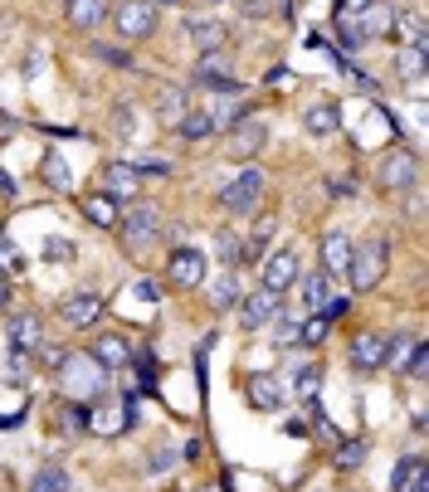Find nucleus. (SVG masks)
<instances>
[{
  "mask_svg": "<svg viewBox=\"0 0 429 492\" xmlns=\"http://www.w3.org/2000/svg\"><path fill=\"white\" fill-rule=\"evenodd\" d=\"M332 25H337V40H342V54H351V50H361V30H356V20H351V10H337L332 15Z\"/></svg>",
  "mask_w": 429,
  "mask_h": 492,
  "instance_id": "obj_34",
  "label": "nucleus"
},
{
  "mask_svg": "<svg viewBox=\"0 0 429 492\" xmlns=\"http://www.w3.org/2000/svg\"><path fill=\"white\" fill-rule=\"evenodd\" d=\"M93 54H98L103 64H113V68H132V54H127L123 44H93Z\"/></svg>",
  "mask_w": 429,
  "mask_h": 492,
  "instance_id": "obj_42",
  "label": "nucleus"
},
{
  "mask_svg": "<svg viewBox=\"0 0 429 492\" xmlns=\"http://www.w3.org/2000/svg\"><path fill=\"white\" fill-rule=\"evenodd\" d=\"M103 293L98 287H78V293H68L64 303H59V322H64L68 332H83V327H98L103 317Z\"/></svg>",
  "mask_w": 429,
  "mask_h": 492,
  "instance_id": "obj_8",
  "label": "nucleus"
},
{
  "mask_svg": "<svg viewBox=\"0 0 429 492\" xmlns=\"http://www.w3.org/2000/svg\"><path fill=\"white\" fill-rule=\"evenodd\" d=\"M259 287H273V293H283V287L297 283V254L293 249H278V254H264V263H259Z\"/></svg>",
  "mask_w": 429,
  "mask_h": 492,
  "instance_id": "obj_16",
  "label": "nucleus"
},
{
  "mask_svg": "<svg viewBox=\"0 0 429 492\" xmlns=\"http://www.w3.org/2000/svg\"><path fill=\"white\" fill-rule=\"evenodd\" d=\"M186 34L196 40L200 54H224L230 50V30L214 25V20H186Z\"/></svg>",
  "mask_w": 429,
  "mask_h": 492,
  "instance_id": "obj_23",
  "label": "nucleus"
},
{
  "mask_svg": "<svg viewBox=\"0 0 429 492\" xmlns=\"http://www.w3.org/2000/svg\"><path fill=\"white\" fill-rule=\"evenodd\" d=\"M303 132H307V137H332V132H342V107L332 103V98L313 103L303 113Z\"/></svg>",
  "mask_w": 429,
  "mask_h": 492,
  "instance_id": "obj_22",
  "label": "nucleus"
},
{
  "mask_svg": "<svg viewBox=\"0 0 429 492\" xmlns=\"http://www.w3.org/2000/svg\"><path fill=\"white\" fill-rule=\"evenodd\" d=\"M390 487H396V492H429V468H424L420 453H405V459L396 463Z\"/></svg>",
  "mask_w": 429,
  "mask_h": 492,
  "instance_id": "obj_21",
  "label": "nucleus"
},
{
  "mask_svg": "<svg viewBox=\"0 0 429 492\" xmlns=\"http://www.w3.org/2000/svg\"><path fill=\"white\" fill-rule=\"evenodd\" d=\"M88 429L98 439H113L123 429H132V400H107L98 410H88Z\"/></svg>",
  "mask_w": 429,
  "mask_h": 492,
  "instance_id": "obj_14",
  "label": "nucleus"
},
{
  "mask_svg": "<svg viewBox=\"0 0 429 492\" xmlns=\"http://www.w3.org/2000/svg\"><path fill=\"white\" fill-rule=\"evenodd\" d=\"M83 220L93 224V230H117V200L113 196H103V190H93V196H83Z\"/></svg>",
  "mask_w": 429,
  "mask_h": 492,
  "instance_id": "obj_25",
  "label": "nucleus"
},
{
  "mask_svg": "<svg viewBox=\"0 0 429 492\" xmlns=\"http://www.w3.org/2000/svg\"><path fill=\"white\" fill-rule=\"evenodd\" d=\"M205 492H220V487H205Z\"/></svg>",
  "mask_w": 429,
  "mask_h": 492,
  "instance_id": "obj_54",
  "label": "nucleus"
},
{
  "mask_svg": "<svg viewBox=\"0 0 429 492\" xmlns=\"http://www.w3.org/2000/svg\"><path fill=\"white\" fill-rule=\"evenodd\" d=\"M240 10H244V15H249V20H259V15H269V10H273V5H269V0H244V5H240Z\"/></svg>",
  "mask_w": 429,
  "mask_h": 492,
  "instance_id": "obj_48",
  "label": "nucleus"
},
{
  "mask_svg": "<svg viewBox=\"0 0 429 492\" xmlns=\"http://www.w3.org/2000/svg\"><path fill=\"white\" fill-rule=\"evenodd\" d=\"M424 64H429V50H420V44H405V50H396V78L410 83L415 98H420V88H424Z\"/></svg>",
  "mask_w": 429,
  "mask_h": 492,
  "instance_id": "obj_20",
  "label": "nucleus"
},
{
  "mask_svg": "<svg viewBox=\"0 0 429 492\" xmlns=\"http://www.w3.org/2000/svg\"><path fill=\"white\" fill-rule=\"evenodd\" d=\"M137 171H132V161H113L103 171V196H113V200H137Z\"/></svg>",
  "mask_w": 429,
  "mask_h": 492,
  "instance_id": "obj_24",
  "label": "nucleus"
},
{
  "mask_svg": "<svg viewBox=\"0 0 429 492\" xmlns=\"http://www.w3.org/2000/svg\"><path fill=\"white\" fill-rule=\"evenodd\" d=\"M269 327H273V342H278V346H293V342H297V322H293V317H283V312L269 322Z\"/></svg>",
  "mask_w": 429,
  "mask_h": 492,
  "instance_id": "obj_43",
  "label": "nucleus"
},
{
  "mask_svg": "<svg viewBox=\"0 0 429 492\" xmlns=\"http://www.w3.org/2000/svg\"><path fill=\"white\" fill-rule=\"evenodd\" d=\"M137 297H141V303H157V297H161V283H157V278H141V283H137Z\"/></svg>",
  "mask_w": 429,
  "mask_h": 492,
  "instance_id": "obj_47",
  "label": "nucleus"
},
{
  "mask_svg": "<svg viewBox=\"0 0 429 492\" xmlns=\"http://www.w3.org/2000/svg\"><path fill=\"white\" fill-rule=\"evenodd\" d=\"M366 453H371L366 439H337V453H332V459H337V468H361Z\"/></svg>",
  "mask_w": 429,
  "mask_h": 492,
  "instance_id": "obj_33",
  "label": "nucleus"
},
{
  "mask_svg": "<svg viewBox=\"0 0 429 492\" xmlns=\"http://www.w3.org/2000/svg\"><path fill=\"white\" fill-rule=\"evenodd\" d=\"M54 5H68V0H54Z\"/></svg>",
  "mask_w": 429,
  "mask_h": 492,
  "instance_id": "obj_53",
  "label": "nucleus"
},
{
  "mask_svg": "<svg viewBox=\"0 0 429 492\" xmlns=\"http://www.w3.org/2000/svg\"><path fill=\"white\" fill-rule=\"evenodd\" d=\"M151 5H157V10H161V5H181V0H151Z\"/></svg>",
  "mask_w": 429,
  "mask_h": 492,
  "instance_id": "obj_52",
  "label": "nucleus"
},
{
  "mask_svg": "<svg viewBox=\"0 0 429 492\" xmlns=\"http://www.w3.org/2000/svg\"><path fill=\"white\" fill-rule=\"evenodd\" d=\"M30 361H34L30 351H15V346H10V370H5L10 386H25V380H30Z\"/></svg>",
  "mask_w": 429,
  "mask_h": 492,
  "instance_id": "obj_39",
  "label": "nucleus"
},
{
  "mask_svg": "<svg viewBox=\"0 0 429 492\" xmlns=\"http://www.w3.org/2000/svg\"><path fill=\"white\" fill-rule=\"evenodd\" d=\"M264 190H269V176L259 171V166H244V171L214 196V205H220L224 214H254L259 200H264Z\"/></svg>",
  "mask_w": 429,
  "mask_h": 492,
  "instance_id": "obj_5",
  "label": "nucleus"
},
{
  "mask_svg": "<svg viewBox=\"0 0 429 492\" xmlns=\"http://www.w3.org/2000/svg\"><path fill=\"white\" fill-rule=\"evenodd\" d=\"M347 356H351V370H386V337L380 332H356Z\"/></svg>",
  "mask_w": 429,
  "mask_h": 492,
  "instance_id": "obj_18",
  "label": "nucleus"
},
{
  "mask_svg": "<svg viewBox=\"0 0 429 492\" xmlns=\"http://www.w3.org/2000/svg\"><path fill=\"white\" fill-rule=\"evenodd\" d=\"M190 113V98H186V88H161L157 93V117H161V127H171L176 132V123Z\"/></svg>",
  "mask_w": 429,
  "mask_h": 492,
  "instance_id": "obj_27",
  "label": "nucleus"
},
{
  "mask_svg": "<svg viewBox=\"0 0 429 492\" xmlns=\"http://www.w3.org/2000/svg\"><path fill=\"white\" fill-rule=\"evenodd\" d=\"M68 356H74V351H68V346H59V342H40V346H34V361H40L44 370H59Z\"/></svg>",
  "mask_w": 429,
  "mask_h": 492,
  "instance_id": "obj_37",
  "label": "nucleus"
},
{
  "mask_svg": "<svg viewBox=\"0 0 429 492\" xmlns=\"http://www.w3.org/2000/svg\"><path fill=\"white\" fill-rule=\"evenodd\" d=\"M54 376H59V400H68V405H93V400H103L107 376H113V370H103L93 356H68V361L59 366Z\"/></svg>",
  "mask_w": 429,
  "mask_h": 492,
  "instance_id": "obj_1",
  "label": "nucleus"
},
{
  "mask_svg": "<svg viewBox=\"0 0 429 492\" xmlns=\"http://www.w3.org/2000/svg\"><path fill=\"white\" fill-rule=\"evenodd\" d=\"M205 303H210L214 312H224V307H234V303H240V278H234V269H230V273H220V278L210 283Z\"/></svg>",
  "mask_w": 429,
  "mask_h": 492,
  "instance_id": "obj_30",
  "label": "nucleus"
},
{
  "mask_svg": "<svg viewBox=\"0 0 429 492\" xmlns=\"http://www.w3.org/2000/svg\"><path fill=\"white\" fill-rule=\"evenodd\" d=\"M327 317H322V312H313V317H307V322H297V342H303V346H322V342H327Z\"/></svg>",
  "mask_w": 429,
  "mask_h": 492,
  "instance_id": "obj_36",
  "label": "nucleus"
},
{
  "mask_svg": "<svg viewBox=\"0 0 429 492\" xmlns=\"http://www.w3.org/2000/svg\"><path fill=\"white\" fill-rule=\"evenodd\" d=\"M117 234H123V249L132 259H147L151 249H161V234H166V220H161V210L151 205V200H137L132 210L117 220Z\"/></svg>",
  "mask_w": 429,
  "mask_h": 492,
  "instance_id": "obj_2",
  "label": "nucleus"
},
{
  "mask_svg": "<svg viewBox=\"0 0 429 492\" xmlns=\"http://www.w3.org/2000/svg\"><path fill=\"white\" fill-rule=\"evenodd\" d=\"M15 132H20V123H15V117H10V113H0V141H10V137H15Z\"/></svg>",
  "mask_w": 429,
  "mask_h": 492,
  "instance_id": "obj_50",
  "label": "nucleus"
},
{
  "mask_svg": "<svg viewBox=\"0 0 429 492\" xmlns=\"http://www.w3.org/2000/svg\"><path fill=\"white\" fill-rule=\"evenodd\" d=\"M415 346H420V337H405V332H400V337H396V342H390V337H386V366H390V370H396V376H400V366H405V361H410V351H415Z\"/></svg>",
  "mask_w": 429,
  "mask_h": 492,
  "instance_id": "obj_35",
  "label": "nucleus"
},
{
  "mask_svg": "<svg viewBox=\"0 0 429 492\" xmlns=\"http://www.w3.org/2000/svg\"><path fill=\"white\" fill-rule=\"evenodd\" d=\"M88 356H93V361H98L103 370H127L137 351H132V342H127L123 332H103V337L88 346Z\"/></svg>",
  "mask_w": 429,
  "mask_h": 492,
  "instance_id": "obj_15",
  "label": "nucleus"
},
{
  "mask_svg": "<svg viewBox=\"0 0 429 492\" xmlns=\"http://www.w3.org/2000/svg\"><path fill=\"white\" fill-rule=\"evenodd\" d=\"M424 370H429V351H424V342H420V346L410 351V361L400 366V376H405V380H424Z\"/></svg>",
  "mask_w": 429,
  "mask_h": 492,
  "instance_id": "obj_41",
  "label": "nucleus"
},
{
  "mask_svg": "<svg viewBox=\"0 0 429 492\" xmlns=\"http://www.w3.org/2000/svg\"><path fill=\"white\" fill-rule=\"evenodd\" d=\"M10 297H15V287H10V273H0V312H10Z\"/></svg>",
  "mask_w": 429,
  "mask_h": 492,
  "instance_id": "obj_49",
  "label": "nucleus"
},
{
  "mask_svg": "<svg viewBox=\"0 0 429 492\" xmlns=\"http://www.w3.org/2000/svg\"><path fill=\"white\" fill-rule=\"evenodd\" d=\"M40 176H44V181H50L54 190H68V186H74V176H68V161H64V156H59V151H44V161H40Z\"/></svg>",
  "mask_w": 429,
  "mask_h": 492,
  "instance_id": "obj_32",
  "label": "nucleus"
},
{
  "mask_svg": "<svg viewBox=\"0 0 429 492\" xmlns=\"http://www.w3.org/2000/svg\"><path fill=\"white\" fill-rule=\"evenodd\" d=\"M5 337H10L15 351H30L34 356V346L44 342V327H40V317H34V312H10V317H5Z\"/></svg>",
  "mask_w": 429,
  "mask_h": 492,
  "instance_id": "obj_19",
  "label": "nucleus"
},
{
  "mask_svg": "<svg viewBox=\"0 0 429 492\" xmlns=\"http://www.w3.org/2000/svg\"><path fill=\"white\" fill-rule=\"evenodd\" d=\"M347 259H351V239L342 230H327L322 234V273H347Z\"/></svg>",
  "mask_w": 429,
  "mask_h": 492,
  "instance_id": "obj_26",
  "label": "nucleus"
},
{
  "mask_svg": "<svg viewBox=\"0 0 429 492\" xmlns=\"http://www.w3.org/2000/svg\"><path fill=\"white\" fill-rule=\"evenodd\" d=\"M386 269H390V239L386 234L366 239V244H351V259H347L351 293H371V287H380Z\"/></svg>",
  "mask_w": 429,
  "mask_h": 492,
  "instance_id": "obj_3",
  "label": "nucleus"
},
{
  "mask_svg": "<svg viewBox=\"0 0 429 492\" xmlns=\"http://www.w3.org/2000/svg\"><path fill=\"white\" fill-rule=\"evenodd\" d=\"M244 395H249V405H254L259 415H278L283 405H288V390H283V380L273 376V370H249Z\"/></svg>",
  "mask_w": 429,
  "mask_h": 492,
  "instance_id": "obj_11",
  "label": "nucleus"
},
{
  "mask_svg": "<svg viewBox=\"0 0 429 492\" xmlns=\"http://www.w3.org/2000/svg\"><path fill=\"white\" fill-rule=\"evenodd\" d=\"M351 5H356V10H366L371 0H337V10H351Z\"/></svg>",
  "mask_w": 429,
  "mask_h": 492,
  "instance_id": "obj_51",
  "label": "nucleus"
},
{
  "mask_svg": "<svg viewBox=\"0 0 429 492\" xmlns=\"http://www.w3.org/2000/svg\"><path fill=\"white\" fill-rule=\"evenodd\" d=\"M303 303L307 307H313V312H322V307H327L332 303V273H307V278H303Z\"/></svg>",
  "mask_w": 429,
  "mask_h": 492,
  "instance_id": "obj_31",
  "label": "nucleus"
},
{
  "mask_svg": "<svg viewBox=\"0 0 429 492\" xmlns=\"http://www.w3.org/2000/svg\"><path fill=\"white\" fill-rule=\"evenodd\" d=\"M278 312H283V293H273V287H254V293L240 303V327L259 332V327H269Z\"/></svg>",
  "mask_w": 429,
  "mask_h": 492,
  "instance_id": "obj_12",
  "label": "nucleus"
},
{
  "mask_svg": "<svg viewBox=\"0 0 429 492\" xmlns=\"http://www.w3.org/2000/svg\"><path fill=\"white\" fill-rule=\"evenodd\" d=\"M176 137H181V141H210L214 137V123H210L205 107H190L181 123H176Z\"/></svg>",
  "mask_w": 429,
  "mask_h": 492,
  "instance_id": "obj_28",
  "label": "nucleus"
},
{
  "mask_svg": "<svg viewBox=\"0 0 429 492\" xmlns=\"http://www.w3.org/2000/svg\"><path fill=\"white\" fill-rule=\"evenodd\" d=\"M205 273H210L205 249L176 244L171 254H166V283H171V287H205Z\"/></svg>",
  "mask_w": 429,
  "mask_h": 492,
  "instance_id": "obj_7",
  "label": "nucleus"
},
{
  "mask_svg": "<svg viewBox=\"0 0 429 492\" xmlns=\"http://www.w3.org/2000/svg\"><path fill=\"white\" fill-rule=\"evenodd\" d=\"M64 15H68V25H74V30L98 34L107 20H113V0H68Z\"/></svg>",
  "mask_w": 429,
  "mask_h": 492,
  "instance_id": "obj_17",
  "label": "nucleus"
},
{
  "mask_svg": "<svg viewBox=\"0 0 429 492\" xmlns=\"http://www.w3.org/2000/svg\"><path fill=\"white\" fill-rule=\"evenodd\" d=\"M113 25L123 40H151L157 34V5L151 0H123V5H113Z\"/></svg>",
  "mask_w": 429,
  "mask_h": 492,
  "instance_id": "obj_10",
  "label": "nucleus"
},
{
  "mask_svg": "<svg viewBox=\"0 0 429 492\" xmlns=\"http://www.w3.org/2000/svg\"><path fill=\"white\" fill-rule=\"evenodd\" d=\"M5 269H15V239L0 234V273H5Z\"/></svg>",
  "mask_w": 429,
  "mask_h": 492,
  "instance_id": "obj_46",
  "label": "nucleus"
},
{
  "mask_svg": "<svg viewBox=\"0 0 429 492\" xmlns=\"http://www.w3.org/2000/svg\"><path fill=\"white\" fill-rule=\"evenodd\" d=\"M220 259L230 263V269H234V263H244V239H234V234H220Z\"/></svg>",
  "mask_w": 429,
  "mask_h": 492,
  "instance_id": "obj_44",
  "label": "nucleus"
},
{
  "mask_svg": "<svg viewBox=\"0 0 429 492\" xmlns=\"http://www.w3.org/2000/svg\"><path fill=\"white\" fill-rule=\"evenodd\" d=\"M322 376H327V370H322V361H307V366H297L293 370V395L297 400H317V390H322Z\"/></svg>",
  "mask_w": 429,
  "mask_h": 492,
  "instance_id": "obj_29",
  "label": "nucleus"
},
{
  "mask_svg": "<svg viewBox=\"0 0 429 492\" xmlns=\"http://www.w3.org/2000/svg\"><path fill=\"white\" fill-rule=\"evenodd\" d=\"M190 78H196V88L220 93V98H234V93H244L230 54H200V59H196V74H190Z\"/></svg>",
  "mask_w": 429,
  "mask_h": 492,
  "instance_id": "obj_6",
  "label": "nucleus"
},
{
  "mask_svg": "<svg viewBox=\"0 0 429 492\" xmlns=\"http://www.w3.org/2000/svg\"><path fill=\"white\" fill-rule=\"evenodd\" d=\"M34 492H68V473L59 463L40 468V478H34Z\"/></svg>",
  "mask_w": 429,
  "mask_h": 492,
  "instance_id": "obj_38",
  "label": "nucleus"
},
{
  "mask_svg": "<svg viewBox=\"0 0 429 492\" xmlns=\"http://www.w3.org/2000/svg\"><path fill=\"white\" fill-rule=\"evenodd\" d=\"M415 186H420V156H415L410 147H390L376 161V190L400 196V190H415Z\"/></svg>",
  "mask_w": 429,
  "mask_h": 492,
  "instance_id": "obj_4",
  "label": "nucleus"
},
{
  "mask_svg": "<svg viewBox=\"0 0 429 492\" xmlns=\"http://www.w3.org/2000/svg\"><path fill=\"white\" fill-rule=\"evenodd\" d=\"M44 259H50V263H68V259H74V244H68V239H50V244H44Z\"/></svg>",
  "mask_w": 429,
  "mask_h": 492,
  "instance_id": "obj_45",
  "label": "nucleus"
},
{
  "mask_svg": "<svg viewBox=\"0 0 429 492\" xmlns=\"http://www.w3.org/2000/svg\"><path fill=\"white\" fill-rule=\"evenodd\" d=\"M132 171H137V181H157V176H171V161H157V156H147V161H132Z\"/></svg>",
  "mask_w": 429,
  "mask_h": 492,
  "instance_id": "obj_40",
  "label": "nucleus"
},
{
  "mask_svg": "<svg viewBox=\"0 0 429 492\" xmlns=\"http://www.w3.org/2000/svg\"><path fill=\"white\" fill-rule=\"evenodd\" d=\"M396 20H400V10L386 5V0H371L366 10H356V30H361V40H396Z\"/></svg>",
  "mask_w": 429,
  "mask_h": 492,
  "instance_id": "obj_13",
  "label": "nucleus"
},
{
  "mask_svg": "<svg viewBox=\"0 0 429 492\" xmlns=\"http://www.w3.org/2000/svg\"><path fill=\"white\" fill-rule=\"evenodd\" d=\"M264 147H269V123L264 117H244V123H234L230 137H224V156H230V161H254Z\"/></svg>",
  "mask_w": 429,
  "mask_h": 492,
  "instance_id": "obj_9",
  "label": "nucleus"
}]
</instances>
